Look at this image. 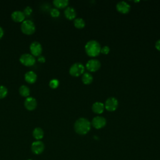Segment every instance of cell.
I'll use <instances>...</instances> for the list:
<instances>
[{"label":"cell","mask_w":160,"mask_h":160,"mask_svg":"<svg viewBox=\"0 0 160 160\" xmlns=\"http://www.w3.org/2000/svg\"><path fill=\"white\" fill-rule=\"evenodd\" d=\"M91 123L85 118L78 119L74 124V129L76 133L80 135L86 134L91 129Z\"/></svg>","instance_id":"6da1fadb"},{"label":"cell","mask_w":160,"mask_h":160,"mask_svg":"<svg viewBox=\"0 0 160 160\" xmlns=\"http://www.w3.org/2000/svg\"><path fill=\"white\" fill-rule=\"evenodd\" d=\"M86 54L91 57H95L101 52V46L100 43L96 40H89L86 42L84 46Z\"/></svg>","instance_id":"7a4b0ae2"},{"label":"cell","mask_w":160,"mask_h":160,"mask_svg":"<svg viewBox=\"0 0 160 160\" xmlns=\"http://www.w3.org/2000/svg\"><path fill=\"white\" fill-rule=\"evenodd\" d=\"M21 30L26 35H31L36 31V26L33 21L29 19L24 20L21 25Z\"/></svg>","instance_id":"3957f363"},{"label":"cell","mask_w":160,"mask_h":160,"mask_svg":"<svg viewBox=\"0 0 160 160\" xmlns=\"http://www.w3.org/2000/svg\"><path fill=\"white\" fill-rule=\"evenodd\" d=\"M84 66H83V64L81 62H75L74 64H72L69 70V74L72 76H79L81 74H82V73L84 71Z\"/></svg>","instance_id":"277c9868"},{"label":"cell","mask_w":160,"mask_h":160,"mask_svg":"<svg viewBox=\"0 0 160 160\" xmlns=\"http://www.w3.org/2000/svg\"><path fill=\"white\" fill-rule=\"evenodd\" d=\"M20 62L25 66H32L36 62L35 57L33 56L31 54L24 53L22 54L19 58Z\"/></svg>","instance_id":"5b68a950"},{"label":"cell","mask_w":160,"mask_h":160,"mask_svg":"<svg viewBox=\"0 0 160 160\" xmlns=\"http://www.w3.org/2000/svg\"><path fill=\"white\" fill-rule=\"evenodd\" d=\"M31 54L34 57H39L41 55L42 52V48L40 42L38 41H33L29 46Z\"/></svg>","instance_id":"8992f818"},{"label":"cell","mask_w":160,"mask_h":160,"mask_svg":"<svg viewBox=\"0 0 160 160\" xmlns=\"http://www.w3.org/2000/svg\"><path fill=\"white\" fill-rule=\"evenodd\" d=\"M118 106V101L114 97L108 98L105 102L104 108L109 111H115Z\"/></svg>","instance_id":"52a82bcc"},{"label":"cell","mask_w":160,"mask_h":160,"mask_svg":"<svg viewBox=\"0 0 160 160\" xmlns=\"http://www.w3.org/2000/svg\"><path fill=\"white\" fill-rule=\"evenodd\" d=\"M91 125L96 129H101L104 127L106 124V119L101 116H97L93 118L91 121Z\"/></svg>","instance_id":"ba28073f"},{"label":"cell","mask_w":160,"mask_h":160,"mask_svg":"<svg viewBox=\"0 0 160 160\" xmlns=\"http://www.w3.org/2000/svg\"><path fill=\"white\" fill-rule=\"evenodd\" d=\"M101 67V62L96 59H89L86 64V69L91 72H95L98 71Z\"/></svg>","instance_id":"9c48e42d"},{"label":"cell","mask_w":160,"mask_h":160,"mask_svg":"<svg viewBox=\"0 0 160 160\" xmlns=\"http://www.w3.org/2000/svg\"><path fill=\"white\" fill-rule=\"evenodd\" d=\"M24 105L25 108L27 110L31 111L34 110L36 108L38 102H37L36 99L34 98L29 96L26 98L24 102Z\"/></svg>","instance_id":"30bf717a"},{"label":"cell","mask_w":160,"mask_h":160,"mask_svg":"<svg viewBox=\"0 0 160 160\" xmlns=\"http://www.w3.org/2000/svg\"><path fill=\"white\" fill-rule=\"evenodd\" d=\"M44 149V144L41 141H34L31 144V151L35 154H41Z\"/></svg>","instance_id":"8fae6325"},{"label":"cell","mask_w":160,"mask_h":160,"mask_svg":"<svg viewBox=\"0 0 160 160\" xmlns=\"http://www.w3.org/2000/svg\"><path fill=\"white\" fill-rule=\"evenodd\" d=\"M116 9L118 10V11H119V12H121L122 14H126V13L129 12V11H130V9H131L130 5L127 2L124 1H121L118 2L116 4Z\"/></svg>","instance_id":"7c38bea8"},{"label":"cell","mask_w":160,"mask_h":160,"mask_svg":"<svg viewBox=\"0 0 160 160\" xmlns=\"http://www.w3.org/2000/svg\"><path fill=\"white\" fill-rule=\"evenodd\" d=\"M25 16L23 11H14L11 15L12 21L16 22H22L24 21Z\"/></svg>","instance_id":"4fadbf2b"},{"label":"cell","mask_w":160,"mask_h":160,"mask_svg":"<svg viewBox=\"0 0 160 160\" xmlns=\"http://www.w3.org/2000/svg\"><path fill=\"white\" fill-rule=\"evenodd\" d=\"M64 13L65 17L69 20L74 19L76 16V9L72 6H68L65 9Z\"/></svg>","instance_id":"5bb4252c"},{"label":"cell","mask_w":160,"mask_h":160,"mask_svg":"<svg viewBox=\"0 0 160 160\" xmlns=\"http://www.w3.org/2000/svg\"><path fill=\"white\" fill-rule=\"evenodd\" d=\"M24 79L29 84H33L37 80V75L36 74L32 71H28L24 74Z\"/></svg>","instance_id":"9a60e30c"},{"label":"cell","mask_w":160,"mask_h":160,"mask_svg":"<svg viewBox=\"0 0 160 160\" xmlns=\"http://www.w3.org/2000/svg\"><path fill=\"white\" fill-rule=\"evenodd\" d=\"M104 109V104L101 102H95L92 105V111L96 114H101Z\"/></svg>","instance_id":"2e32d148"},{"label":"cell","mask_w":160,"mask_h":160,"mask_svg":"<svg viewBox=\"0 0 160 160\" xmlns=\"http://www.w3.org/2000/svg\"><path fill=\"white\" fill-rule=\"evenodd\" d=\"M32 136L37 141H40L44 137V131L41 128H36L32 131Z\"/></svg>","instance_id":"e0dca14e"},{"label":"cell","mask_w":160,"mask_h":160,"mask_svg":"<svg viewBox=\"0 0 160 160\" xmlns=\"http://www.w3.org/2000/svg\"><path fill=\"white\" fill-rule=\"evenodd\" d=\"M54 6L57 9H62L64 8H67L69 4L68 0H54L52 2Z\"/></svg>","instance_id":"ac0fdd59"},{"label":"cell","mask_w":160,"mask_h":160,"mask_svg":"<svg viewBox=\"0 0 160 160\" xmlns=\"http://www.w3.org/2000/svg\"><path fill=\"white\" fill-rule=\"evenodd\" d=\"M19 92L21 96L28 98L30 94V89L26 85H22L19 89Z\"/></svg>","instance_id":"d6986e66"},{"label":"cell","mask_w":160,"mask_h":160,"mask_svg":"<svg viewBox=\"0 0 160 160\" xmlns=\"http://www.w3.org/2000/svg\"><path fill=\"white\" fill-rule=\"evenodd\" d=\"M82 81L85 84H89L92 82L93 77L89 72H85L82 76Z\"/></svg>","instance_id":"ffe728a7"},{"label":"cell","mask_w":160,"mask_h":160,"mask_svg":"<svg viewBox=\"0 0 160 160\" xmlns=\"http://www.w3.org/2000/svg\"><path fill=\"white\" fill-rule=\"evenodd\" d=\"M74 25L76 28L81 29L85 26V21L81 18H77L74 19Z\"/></svg>","instance_id":"44dd1931"},{"label":"cell","mask_w":160,"mask_h":160,"mask_svg":"<svg viewBox=\"0 0 160 160\" xmlns=\"http://www.w3.org/2000/svg\"><path fill=\"white\" fill-rule=\"evenodd\" d=\"M8 93V90L4 86H0V99L4 98Z\"/></svg>","instance_id":"7402d4cb"},{"label":"cell","mask_w":160,"mask_h":160,"mask_svg":"<svg viewBox=\"0 0 160 160\" xmlns=\"http://www.w3.org/2000/svg\"><path fill=\"white\" fill-rule=\"evenodd\" d=\"M59 84V81L57 79H52L49 82V86L52 89L57 88Z\"/></svg>","instance_id":"603a6c76"},{"label":"cell","mask_w":160,"mask_h":160,"mask_svg":"<svg viewBox=\"0 0 160 160\" xmlns=\"http://www.w3.org/2000/svg\"><path fill=\"white\" fill-rule=\"evenodd\" d=\"M50 14L53 18H58L60 15V11L57 8H52L50 11Z\"/></svg>","instance_id":"cb8c5ba5"},{"label":"cell","mask_w":160,"mask_h":160,"mask_svg":"<svg viewBox=\"0 0 160 160\" xmlns=\"http://www.w3.org/2000/svg\"><path fill=\"white\" fill-rule=\"evenodd\" d=\"M23 12L25 16H29L32 12V9L30 6H26L24 9Z\"/></svg>","instance_id":"d4e9b609"},{"label":"cell","mask_w":160,"mask_h":160,"mask_svg":"<svg viewBox=\"0 0 160 160\" xmlns=\"http://www.w3.org/2000/svg\"><path fill=\"white\" fill-rule=\"evenodd\" d=\"M109 51H110V48H109V46H104L102 48H101V52L104 54H107L109 52Z\"/></svg>","instance_id":"484cf974"},{"label":"cell","mask_w":160,"mask_h":160,"mask_svg":"<svg viewBox=\"0 0 160 160\" xmlns=\"http://www.w3.org/2000/svg\"><path fill=\"white\" fill-rule=\"evenodd\" d=\"M38 61L39 62H41V63H44L45 61H46V59L44 56H39L38 57Z\"/></svg>","instance_id":"4316f807"},{"label":"cell","mask_w":160,"mask_h":160,"mask_svg":"<svg viewBox=\"0 0 160 160\" xmlns=\"http://www.w3.org/2000/svg\"><path fill=\"white\" fill-rule=\"evenodd\" d=\"M155 48L160 51V39H159L155 43Z\"/></svg>","instance_id":"83f0119b"},{"label":"cell","mask_w":160,"mask_h":160,"mask_svg":"<svg viewBox=\"0 0 160 160\" xmlns=\"http://www.w3.org/2000/svg\"><path fill=\"white\" fill-rule=\"evenodd\" d=\"M3 35H4V30L2 28V27L0 26V39L2 38Z\"/></svg>","instance_id":"f1b7e54d"},{"label":"cell","mask_w":160,"mask_h":160,"mask_svg":"<svg viewBox=\"0 0 160 160\" xmlns=\"http://www.w3.org/2000/svg\"><path fill=\"white\" fill-rule=\"evenodd\" d=\"M28 160H32V159H28Z\"/></svg>","instance_id":"f546056e"}]
</instances>
